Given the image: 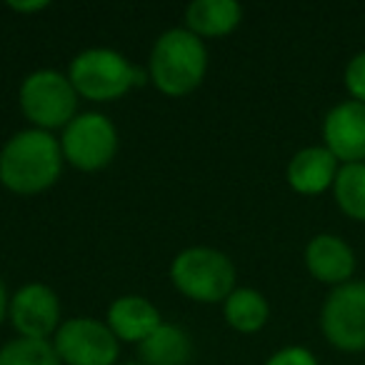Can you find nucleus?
Listing matches in <instances>:
<instances>
[{
	"label": "nucleus",
	"mask_w": 365,
	"mask_h": 365,
	"mask_svg": "<svg viewBox=\"0 0 365 365\" xmlns=\"http://www.w3.org/2000/svg\"><path fill=\"white\" fill-rule=\"evenodd\" d=\"M223 315L230 328L238 330V333H258L268 323L270 308L263 293L253 288H235L225 298Z\"/></svg>",
	"instance_id": "dca6fc26"
},
{
	"label": "nucleus",
	"mask_w": 365,
	"mask_h": 365,
	"mask_svg": "<svg viewBox=\"0 0 365 365\" xmlns=\"http://www.w3.org/2000/svg\"><path fill=\"white\" fill-rule=\"evenodd\" d=\"M333 195L338 208L348 218L365 223V163H345V165H340L333 182Z\"/></svg>",
	"instance_id": "f3484780"
},
{
	"label": "nucleus",
	"mask_w": 365,
	"mask_h": 365,
	"mask_svg": "<svg viewBox=\"0 0 365 365\" xmlns=\"http://www.w3.org/2000/svg\"><path fill=\"white\" fill-rule=\"evenodd\" d=\"M160 323V310L143 295H120L108 308V328L125 343H143Z\"/></svg>",
	"instance_id": "ddd939ff"
},
{
	"label": "nucleus",
	"mask_w": 365,
	"mask_h": 365,
	"mask_svg": "<svg viewBox=\"0 0 365 365\" xmlns=\"http://www.w3.org/2000/svg\"><path fill=\"white\" fill-rule=\"evenodd\" d=\"M0 365H63L51 340L16 338L0 348Z\"/></svg>",
	"instance_id": "a211bd4d"
},
{
	"label": "nucleus",
	"mask_w": 365,
	"mask_h": 365,
	"mask_svg": "<svg viewBox=\"0 0 365 365\" xmlns=\"http://www.w3.org/2000/svg\"><path fill=\"white\" fill-rule=\"evenodd\" d=\"M78 96L96 103H110L123 98L133 86L143 83V73L130 66L125 56L110 48H88L78 53L68 71Z\"/></svg>",
	"instance_id": "20e7f679"
},
{
	"label": "nucleus",
	"mask_w": 365,
	"mask_h": 365,
	"mask_svg": "<svg viewBox=\"0 0 365 365\" xmlns=\"http://www.w3.org/2000/svg\"><path fill=\"white\" fill-rule=\"evenodd\" d=\"M53 348L66 365H115L120 340L108 323H98L96 318H71L56 330Z\"/></svg>",
	"instance_id": "6e6552de"
},
{
	"label": "nucleus",
	"mask_w": 365,
	"mask_h": 365,
	"mask_svg": "<svg viewBox=\"0 0 365 365\" xmlns=\"http://www.w3.org/2000/svg\"><path fill=\"white\" fill-rule=\"evenodd\" d=\"M243 8L233 0H193L185 11V26L198 38H220L238 28Z\"/></svg>",
	"instance_id": "4468645a"
},
{
	"label": "nucleus",
	"mask_w": 365,
	"mask_h": 365,
	"mask_svg": "<svg viewBox=\"0 0 365 365\" xmlns=\"http://www.w3.org/2000/svg\"><path fill=\"white\" fill-rule=\"evenodd\" d=\"M13 328L21 338L31 340H48L61 328V300L56 290L43 283H28L11 298L8 305Z\"/></svg>",
	"instance_id": "1a4fd4ad"
},
{
	"label": "nucleus",
	"mask_w": 365,
	"mask_h": 365,
	"mask_svg": "<svg viewBox=\"0 0 365 365\" xmlns=\"http://www.w3.org/2000/svg\"><path fill=\"white\" fill-rule=\"evenodd\" d=\"M170 280L185 298L220 303L235 290V265L215 248H185L170 263Z\"/></svg>",
	"instance_id": "7ed1b4c3"
},
{
	"label": "nucleus",
	"mask_w": 365,
	"mask_h": 365,
	"mask_svg": "<svg viewBox=\"0 0 365 365\" xmlns=\"http://www.w3.org/2000/svg\"><path fill=\"white\" fill-rule=\"evenodd\" d=\"M13 11L18 13H31V11H43V8H48L46 0H33V3H11Z\"/></svg>",
	"instance_id": "412c9836"
},
{
	"label": "nucleus",
	"mask_w": 365,
	"mask_h": 365,
	"mask_svg": "<svg viewBox=\"0 0 365 365\" xmlns=\"http://www.w3.org/2000/svg\"><path fill=\"white\" fill-rule=\"evenodd\" d=\"M345 88L353 101L365 103V51L353 56L345 66Z\"/></svg>",
	"instance_id": "6ab92c4d"
},
{
	"label": "nucleus",
	"mask_w": 365,
	"mask_h": 365,
	"mask_svg": "<svg viewBox=\"0 0 365 365\" xmlns=\"http://www.w3.org/2000/svg\"><path fill=\"white\" fill-rule=\"evenodd\" d=\"M208 51L188 28H170L155 41L148 61V76L160 93L173 98L188 96L203 83Z\"/></svg>",
	"instance_id": "f03ea898"
},
{
	"label": "nucleus",
	"mask_w": 365,
	"mask_h": 365,
	"mask_svg": "<svg viewBox=\"0 0 365 365\" xmlns=\"http://www.w3.org/2000/svg\"><path fill=\"white\" fill-rule=\"evenodd\" d=\"M123 365H143V363H123Z\"/></svg>",
	"instance_id": "5701e85b"
},
{
	"label": "nucleus",
	"mask_w": 365,
	"mask_h": 365,
	"mask_svg": "<svg viewBox=\"0 0 365 365\" xmlns=\"http://www.w3.org/2000/svg\"><path fill=\"white\" fill-rule=\"evenodd\" d=\"M320 330L333 348L365 350V280H348L330 290L320 310Z\"/></svg>",
	"instance_id": "0eeeda50"
},
{
	"label": "nucleus",
	"mask_w": 365,
	"mask_h": 365,
	"mask_svg": "<svg viewBox=\"0 0 365 365\" xmlns=\"http://www.w3.org/2000/svg\"><path fill=\"white\" fill-rule=\"evenodd\" d=\"M265 365H318L315 355L308 348H300V345H288V348L273 353Z\"/></svg>",
	"instance_id": "aec40b11"
},
{
	"label": "nucleus",
	"mask_w": 365,
	"mask_h": 365,
	"mask_svg": "<svg viewBox=\"0 0 365 365\" xmlns=\"http://www.w3.org/2000/svg\"><path fill=\"white\" fill-rule=\"evenodd\" d=\"M143 365H185L193 355L188 333L178 325L160 323L143 343H138Z\"/></svg>",
	"instance_id": "2eb2a0df"
},
{
	"label": "nucleus",
	"mask_w": 365,
	"mask_h": 365,
	"mask_svg": "<svg viewBox=\"0 0 365 365\" xmlns=\"http://www.w3.org/2000/svg\"><path fill=\"white\" fill-rule=\"evenodd\" d=\"M61 140L41 128L21 130L0 150V182L18 195L43 193L61 178Z\"/></svg>",
	"instance_id": "f257e3e1"
},
{
	"label": "nucleus",
	"mask_w": 365,
	"mask_h": 365,
	"mask_svg": "<svg viewBox=\"0 0 365 365\" xmlns=\"http://www.w3.org/2000/svg\"><path fill=\"white\" fill-rule=\"evenodd\" d=\"M325 148L338 163H365V103L345 101L330 108L323 120Z\"/></svg>",
	"instance_id": "9d476101"
},
{
	"label": "nucleus",
	"mask_w": 365,
	"mask_h": 365,
	"mask_svg": "<svg viewBox=\"0 0 365 365\" xmlns=\"http://www.w3.org/2000/svg\"><path fill=\"white\" fill-rule=\"evenodd\" d=\"M340 165L325 145H308L288 163V185L300 195H318L333 188Z\"/></svg>",
	"instance_id": "f8f14e48"
},
{
	"label": "nucleus",
	"mask_w": 365,
	"mask_h": 365,
	"mask_svg": "<svg viewBox=\"0 0 365 365\" xmlns=\"http://www.w3.org/2000/svg\"><path fill=\"white\" fill-rule=\"evenodd\" d=\"M305 265L315 280L338 288L353 278L355 253L340 235L320 233L305 248Z\"/></svg>",
	"instance_id": "9b49d317"
},
{
	"label": "nucleus",
	"mask_w": 365,
	"mask_h": 365,
	"mask_svg": "<svg viewBox=\"0 0 365 365\" xmlns=\"http://www.w3.org/2000/svg\"><path fill=\"white\" fill-rule=\"evenodd\" d=\"M21 110L41 130L66 128L76 118L78 93L71 78L58 71H36L21 83Z\"/></svg>",
	"instance_id": "39448f33"
},
{
	"label": "nucleus",
	"mask_w": 365,
	"mask_h": 365,
	"mask_svg": "<svg viewBox=\"0 0 365 365\" xmlns=\"http://www.w3.org/2000/svg\"><path fill=\"white\" fill-rule=\"evenodd\" d=\"M8 305H11V298H8L6 283H3V278H0V323L6 320V315H8Z\"/></svg>",
	"instance_id": "4be33fe9"
},
{
	"label": "nucleus",
	"mask_w": 365,
	"mask_h": 365,
	"mask_svg": "<svg viewBox=\"0 0 365 365\" xmlns=\"http://www.w3.org/2000/svg\"><path fill=\"white\" fill-rule=\"evenodd\" d=\"M61 150L63 158L78 170H101L115 158L118 130L103 113H81L63 128Z\"/></svg>",
	"instance_id": "423d86ee"
}]
</instances>
